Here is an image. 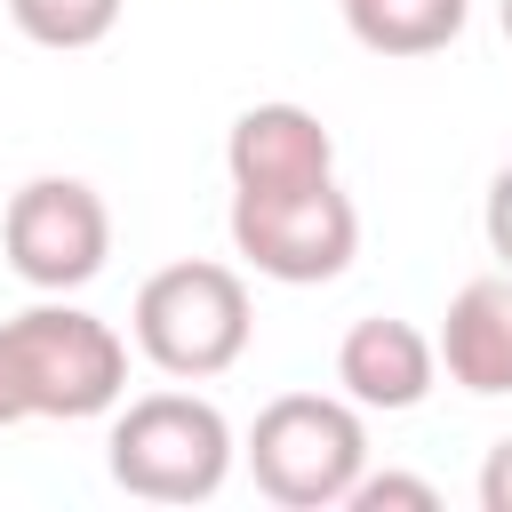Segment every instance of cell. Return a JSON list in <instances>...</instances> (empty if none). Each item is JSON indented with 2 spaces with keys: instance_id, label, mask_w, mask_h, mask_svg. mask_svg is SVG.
<instances>
[{
  "instance_id": "cell-1",
  "label": "cell",
  "mask_w": 512,
  "mask_h": 512,
  "mask_svg": "<svg viewBox=\"0 0 512 512\" xmlns=\"http://www.w3.org/2000/svg\"><path fill=\"white\" fill-rule=\"evenodd\" d=\"M256 488L288 512H328L360 488L368 472V408L344 392H280L256 408L240 440Z\"/></svg>"
},
{
  "instance_id": "cell-2",
  "label": "cell",
  "mask_w": 512,
  "mask_h": 512,
  "mask_svg": "<svg viewBox=\"0 0 512 512\" xmlns=\"http://www.w3.org/2000/svg\"><path fill=\"white\" fill-rule=\"evenodd\" d=\"M136 352L176 376V384H208L224 368H240L248 336H256V304H248V280L216 256H184V264H160L144 288H136Z\"/></svg>"
},
{
  "instance_id": "cell-3",
  "label": "cell",
  "mask_w": 512,
  "mask_h": 512,
  "mask_svg": "<svg viewBox=\"0 0 512 512\" xmlns=\"http://www.w3.org/2000/svg\"><path fill=\"white\" fill-rule=\"evenodd\" d=\"M232 456L240 440L224 408L200 392H144L112 416V440H104L112 480L144 504H208L232 480Z\"/></svg>"
},
{
  "instance_id": "cell-4",
  "label": "cell",
  "mask_w": 512,
  "mask_h": 512,
  "mask_svg": "<svg viewBox=\"0 0 512 512\" xmlns=\"http://www.w3.org/2000/svg\"><path fill=\"white\" fill-rule=\"evenodd\" d=\"M8 328V360H16V384H24V408L32 416H56V424H80V416H104L128 400V344L112 320L48 296V304H24Z\"/></svg>"
},
{
  "instance_id": "cell-5",
  "label": "cell",
  "mask_w": 512,
  "mask_h": 512,
  "mask_svg": "<svg viewBox=\"0 0 512 512\" xmlns=\"http://www.w3.org/2000/svg\"><path fill=\"white\" fill-rule=\"evenodd\" d=\"M232 256L280 288H320L360 256V208L336 176L280 184V192H232Z\"/></svg>"
},
{
  "instance_id": "cell-6",
  "label": "cell",
  "mask_w": 512,
  "mask_h": 512,
  "mask_svg": "<svg viewBox=\"0 0 512 512\" xmlns=\"http://www.w3.org/2000/svg\"><path fill=\"white\" fill-rule=\"evenodd\" d=\"M0 248H8V272L40 296H72L104 272L112 256V208L88 176H32L8 192V216H0Z\"/></svg>"
},
{
  "instance_id": "cell-7",
  "label": "cell",
  "mask_w": 512,
  "mask_h": 512,
  "mask_svg": "<svg viewBox=\"0 0 512 512\" xmlns=\"http://www.w3.org/2000/svg\"><path fill=\"white\" fill-rule=\"evenodd\" d=\"M224 176L232 192H280V184H320L336 176V136L312 104H248L224 136Z\"/></svg>"
},
{
  "instance_id": "cell-8",
  "label": "cell",
  "mask_w": 512,
  "mask_h": 512,
  "mask_svg": "<svg viewBox=\"0 0 512 512\" xmlns=\"http://www.w3.org/2000/svg\"><path fill=\"white\" fill-rule=\"evenodd\" d=\"M432 376H440V344L416 328V320H352L344 344H336V384L344 400H360L368 416H408L432 400Z\"/></svg>"
},
{
  "instance_id": "cell-9",
  "label": "cell",
  "mask_w": 512,
  "mask_h": 512,
  "mask_svg": "<svg viewBox=\"0 0 512 512\" xmlns=\"http://www.w3.org/2000/svg\"><path fill=\"white\" fill-rule=\"evenodd\" d=\"M432 344H440L448 384H464V392H480V400L512 392V272L464 280V288L448 296Z\"/></svg>"
},
{
  "instance_id": "cell-10",
  "label": "cell",
  "mask_w": 512,
  "mask_h": 512,
  "mask_svg": "<svg viewBox=\"0 0 512 512\" xmlns=\"http://www.w3.org/2000/svg\"><path fill=\"white\" fill-rule=\"evenodd\" d=\"M472 0H344V32L368 56H440L464 32Z\"/></svg>"
},
{
  "instance_id": "cell-11",
  "label": "cell",
  "mask_w": 512,
  "mask_h": 512,
  "mask_svg": "<svg viewBox=\"0 0 512 512\" xmlns=\"http://www.w3.org/2000/svg\"><path fill=\"white\" fill-rule=\"evenodd\" d=\"M120 8L128 0H8V16L32 48H96V40H112Z\"/></svg>"
},
{
  "instance_id": "cell-12",
  "label": "cell",
  "mask_w": 512,
  "mask_h": 512,
  "mask_svg": "<svg viewBox=\"0 0 512 512\" xmlns=\"http://www.w3.org/2000/svg\"><path fill=\"white\" fill-rule=\"evenodd\" d=\"M344 504H352V512H384V504H400V512H440V488L416 480V472H360V488H352Z\"/></svg>"
},
{
  "instance_id": "cell-13",
  "label": "cell",
  "mask_w": 512,
  "mask_h": 512,
  "mask_svg": "<svg viewBox=\"0 0 512 512\" xmlns=\"http://www.w3.org/2000/svg\"><path fill=\"white\" fill-rule=\"evenodd\" d=\"M480 224H488V248H496V264L512 272V160L488 176V208H480Z\"/></svg>"
},
{
  "instance_id": "cell-14",
  "label": "cell",
  "mask_w": 512,
  "mask_h": 512,
  "mask_svg": "<svg viewBox=\"0 0 512 512\" xmlns=\"http://www.w3.org/2000/svg\"><path fill=\"white\" fill-rule=\"evenodd\" d=\"M480 512H512V440H496L480 464Z\"/></svg>"
},
{
  "instance_id": "cell-15",
  "label": "cell",
  "mask_w": 512,
  "mask_h": 512,
  "mask_svg": "<svg viewBox=\"0 0 512 512\" xmlns=\"http://www.w3.org/2000/svg\"><path fill=\"white\" fill-rule=\"evenodd\" d=\"M24 384H16V360H8V328H0V424H24Z\"/></svg>"
},
{
  "instance_id": "cell-16",
  "label": "cell",
  "mask_w": 512,
  "mask_h": 512,
  "mask_svg": "<svg viewBox=\"0 0 512 512\" xmlns=\"http://www.w3.org/2000/svg\"><path fill=\"white\" fill-rule=\"evenodd\" d=\"M496 16H504V40H512V0H504V8H496Z\"/></svg>"
}]
</instances>
